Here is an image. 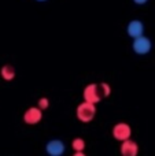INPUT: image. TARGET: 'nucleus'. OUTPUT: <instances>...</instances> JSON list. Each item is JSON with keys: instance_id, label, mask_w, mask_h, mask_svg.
<instances>
[{"instance_id": "6e6552de", "label": "nucleus", "mask_w": 155, "mask_h": 156, "mask_svg": "<svg viewBox=\"0 0 155 156\" xmlns=\"http://www.w3.org/2000/svg\"><path fill=\"white\" fill-rule=\"evenodd\" d=\"M45 151H47V154L51 156H60L65 152V144L60 140H51L47 143Z\"/></svg>"}, {"instance_id": "39448f33", "label": "nucleus", "mask_w": 155, "mask_h": 156, "mask_svg": "<svg viewBox=\"0 0 155 156\" xmlns=\"http://www.w3.org/2000/svg\"><path fill=\"white\" fill-rule=\"evenodd\" d=\"M41 119H43V110L40 107H30L23 114V121L26 125H37Z\"/></svg>"}, {"instance_id": "7ed1b4c3", "label": "nucleus", "mask_w": 155, "mask_h": 156, "mask_svg": "<svg viewBox=\"0 0 155 156\" xmlns=\"http://www.w3.org/2000/svg\"><path fill=\"white\" fill-rule=\"evenodd\" d=\"M82 97H84L85 101L93 103V104H98L103 96L100 93V88H99L98 83H89L84 88V92H82Z\"/></svg>"}, {"instance_id": "4468645a", "label": "nucleus", "mask_w": 155, "mask_h": 156, "mask_svg": "<svg viewBox=\"0 0 155 156\" xmlns=\"http://www.w3.org/2000/svg\"><path fill=\"white\" fill-rule=\"evenodd\" d=\"M74 156H84V152H74Z\"/></svg>"}, {"instance_id": "9d476101", "label": "nucleus", "mask_w": 155, "mask_h": 156, "mask_svg": "<svg viewBox=\"0 0 155 156\" xmlns=\"http://www.w3.org/2000/svg\"><path fill=\"white\" fill-rule=\"evenodd\" d=\"M71 148H73L74 152H84L85 149V141L82 138L77 137L71 141Z\"/></svg>"}, {"instance_id": "f8f14e48", "label": "nucleus", "mask_w": 155, "mask_h": 156, "mask_svg": "<svg viewBox=\"0 0 155 156\" xmlns=\"http://www.w3.org/2000/svg\"><path fill=\"white\" fill-rule=\"evenodd\" d=\"M37 107H40L41 110H47V108L49 107V100L47 99V97H40L38 99V103H37Z\"/></svg>"}, {"instance_id": "9b49d317", "label": "nucleus", "mask_w": 155, "mask_h": 156, "mask_svg": "<svg viewBox=\"0 0 155 156\" xmlns=\"http://www.w3.org/2000/svg\"><path fill=\"white\" fill-rule=\"evenodd\" d=\"M99 88H100V93H102V96L103 97H109L110 96V93H111V88H110L109 83L102 82V83H99Z\"/></svg>"}, {"instance_id": "2eb2a0df", "label": "nucleus", "mask_w": 155, "mask_h": 156, "mask_svg": "<svg viewBox=\"0 0 155 156\" xmlns=\"http://www.w3.org/2000/svg\"><path fill=\"white\" fill-rule=\"evenodd\" d=\"M37 2H47V0H37Z\"/></svg>"}, {"instance_id": "20e7f679", "label": "nucleus", "mask_w": 155, "mask_h": 156, "mask_svg": "<svg viewBox=\"0 0 155 156\" xmlns=\"http://www.w3.org/2000/svg\"><path fill=\"white\" fill-rule=\"evenodd\" d=\"M131 136H132V127L125 122H120V123H117L113 127V137L117 141L122 143V141L131 138Z\"/></svg>"}, {"instance_id": "423d86ee", "label": "nucleus", "mask_w": 155, "mask_h": 156, "mask_svg": "<svg viewBox=\"0 0 155 156\" xmlns=\"http://www.w3.org/2000/svg\"><path fill=\"white\" fill-rule=\"evenodd\" d=\"M126 33L131 38H136L140 37V36L144 34V23L139 19H133L128 23V27H126Z\"/></svg>"}, {"instance_id": "f03ea898", "label": "nucleus", "mask_w": 155, "mask_h": 156, "mask_svg": "<svg viewBox=\"0 0 155 156\" xmlns=\"http://www.w3.org/2000/svg\"><path fill=\"white\" fill-rule=\"evenodd\" d=\"M153 48V43L148 37L146 36H140V37L133 38V43H132V49L135 51V54L137 55H147L148 52Z\"/></svg>"}, {"instance_id": "ddd939ff", "label": "nucleus", "mask_w": 155, "mask_h": 156, "mask_svg": "<svg viewBox=\"0 0 155 156\" xmlns=\"http://www.w3.org/2000/svg\"><path fill=\"white\" fill-rule=\"evenodd\" d=\"M133 2H135V4H137V5H143V4H146L148 0H133Z\"/></svg>"}, {"instance_id": "f257e3e1", "label": "nucleus", "mask_w": 155, "mask_h": 156, "mask_svg": "<svg viewBox=\"0 0 155 156\" xmlns=\"http://www.w3.org/2000/svg\"><path fill=\"white\" fill-rule=\"evenodd\" d=\"M95 114H96V104L89 101H82L81 104H78L76 110V115L78 118V121L84 122V123H88L91 122L93 118H95Z\"/></svg>"}, {"instance_id": "1a4fd4ad", "label": "nucleus", "mask_w": 155, "mask_h": 156, "mask_svg": "<svg viewBox=\"0 0 155 156\" xmlns=\"http://www.w3.org/2000/svg\"><path fill=\"white\" fill-rule=\"evenodd\" d=\"M0 76H2V78L4 81L10 82V81H13L14 78H15V76H16L15 69H14L11 65H4L2 69H0Z\"/></svg>"}, {"instance_id": "0eeeda50", "label": "nucleus", "mask_w": 155, "mask_h": 156, "mask_svg": "<svg viewBox=\"0 0 155 156\" xmlns=\"http://www.w3.org/2000/svg\"><path fill=\"white\" fill-rule=\"evenodd\" d=\"M120 151H121V155L124 156H136L139 154V145H137L136 141L128 138V140L122 141Z\"/></svg>"}]
</instances>
